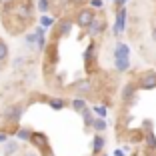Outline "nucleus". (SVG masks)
I'll return each instance as SVG.
<instances>
[{
  "label": "nucleus",
  "mask_w": 156,
  "mask_h": 156,
  "mask_svg": "<svg viewBox=\"0 0 156 156\" xmlns=\"http://www.w3.org/2000/svg\"><path fill=\"white\" fill-rule=\"evenodd\" d=\"M24 114V106L22 104H10L6 106L4 110H2V118H4V122L8 124H18L20 118H22Z\"/></svg>",
  "instance_id": "nucleus-1"
},
{
  "label": "nucleus",
  "mask_w": 156,
  "mask_h": 156,
  "mask_svg": "<svg viewBox=\"0 0 156 156\" xmlns=\"http://www.w3.org/2000/svg\"><path fill=\"white\" fill-rule=\"evenodd\" d=\"M94 18H96V12L92 8H82V10H78V14H76V24L82 30H88L90 24L94 22Z\"/></svg>",
  "instance_id": "nucleus-2"
},
{
  "label": "nucleus",
  "mask_w": 156,
  "mask_h": 156,
  "mask_svg": "<svg viewBox=\"0 0 156 156\" xmlns=\"http://www.w3.org/2000/svg\"><path fill=\"white\" fill-rule=\"evenodd\" d=\"M30 144L34 148H38V152H44L48 154L50 152V140L44 132H32V138H30Z\"/></svg>",
  "instance_id": "nucleus-3"
},
{
  "label": "nucleus",
  "mask_w": 156,
  "mask_h": 156,
  "mask_svg": "<svg viewBox=\"0 0 156 156\" xmlns=\"http://www.w3.org/2000/svg\"><path fill=\"white\" fill-rule=\"evenodd\" d=\"M138 86L142 88V90H152L156 88V72L154 70H146L138 76Z\"/></svg>",
  "instance_id": "nucleus-4"
},
{
  "label": "nucleus",
  "mask_w": 156,
  "mask_h": 156,
  "mask_svg": "<svg viewBox=\"0 0 156 156\" xmlns=\"http://www.w3.org/2000/svg\"><path fill=\"white\" fill-rule=\"evenodd\" d=\"M126 18H128V12H126V6L116 10V22H114V36L122 34L126 30Z\"/></svg>",
  "instance_id": "nucleus-5"
},
{
  "label": "nucleus",
  "mask_w": 156,
  "mask_h": 156,
  "mask_svg": "<svg viewBox=\"0 0 156 156\" xmlns=\"http://www.w3.org/2000/svg\"><path fill=\"white\" fill-rule=\"evenodd\" d=\"M72 26H74V20L62 18L58 24H56V38H66L70 32H72Z\"/></svg>",
  "instance_id": "nucleus-6"
},
{
  "label": "nucleus",
  "mask_w": 156,
  "mask_h": 156,
  "mask_svg": "<svg viewBox=\"0 0 156 156\" xmlns=\"http://www.w3.org/2000/svg\"><path fill=\"white\" fill-rule=\"evenodd\" d=\"M136 88H138V84H134V82H126L122 86V102L124 104H132L134 102V98H136Z\"/></svg>",
  "instance_id": "nucleus-7"
},
{
  "label": "nucleus",
  "mask_w": 156,
  "mask_h": 156,
  "mask_svg": "<svg viewBox=\"0 0 156 156\" xmlns=\"http://www.w3.org/2000/svg\"><path fill=\"white\" fill-rule=\"evenodd\" d=\"M104 28H106V22H104V18L96 16V18H94V22L90 24V28H88L86 32H88V36H90V38H96V36H100V34L104 32Z\"/></svg>",
  "instance_id": "nucleus-8"
},
{
  "label": "nucleus",
  "mask_w": 156,
  "mask_h": 156,
  "mask_svg": "<svg viewBox=\"0 0 156 156\" xmlns=\"http://www.w3.org/2000/svg\"><path fill=\"white\" fill-rule=\"evenodd\" d=\"M72 90L76 92V96H84V98H86L88 94L92 92V82H90V80H78V82L72 84Z\"/></svg>",
  "instance_id": "nucleus-9"
},
{
  "label": "nucleus",
  "mask_w": 156,
  "mask_h": 156,
  "mask_svg": "<svg viewBox=\"0 0 156 156\" xmlns=\"http://www.w3.org/2000/svg\"><path fill=\"white\" fill-rule=\"evenodd\" d=\"M130 56V46L124 42H116L114 46V60H128Z\"/></svg>",
  "instance_id": "nucleus-10"
},
{
  "label": "nucleus",
  "mask_w": 156,
  "mask_h": 156,
  "mask_svg": "<svg viewBox=\"0 0 156 156\" xmlns=\"http://www.w3.org/2000/svg\"><path fill=\"white\" fill-rule=\"evenodd\" d=\"M70 106H72V110H74V112L82 114V112L88 108V102H86V98H84V96H74L72 100H70Z\"/></svg>",
  "instance_id": "nucleus-11"
},
{
  "label": "nucleus",
  "mask_w": 156,
  "mask_h": 156,
  "mask_svg": "<svg viewBox=\"0 0 156 156\" xmlns=\"http://www.w3.org/2000/svg\"><path fill=\"white\" fill-rule=\"evenodd\" d=\"M144 146H146V150L150 152V154L156 152V134L152 132V130L144 132Z\"/></svg>",
  "instance_id": "nucleus-12"
},
{
  "label": "nucleus",
  "mask_w": 156,
  "mask_h": 156,
  "mask_svg": "<svg viewBox=\"0 0 156 156\" xmlns=\"http://www.w3.org/2000/svg\"><path fill=\"white\" fill-rule=\"evenodd\" d=\"M94 56H96V44H94V42H90V44L86 46V50H84V64H86L88 70H92L90 68V62L94 60Z\"/></svg>",
  "instance_id": "nucleus-13"
},
{
  "label": "nucleus",
  "mask_w": 156,
  "mask_h": 156,
  "mask_svg": "<svg viewBox=\"0 0 156 156\" xmlns=\"http://www.w3.org/2000/svg\"><path fill=\"white\" fill-rule=\"evenodd\" d=\"M104 144H106L104 136H102V134H96L94 140H92V154H100V152L104 150Z\"/></svg>",
  "instance_id": "nucleus-14"
},
{
  "label": "nucleus",
  "mask_w": 156,
  "mask_h": 156,
  "mask_svg": "<svg viewBox=\"0 0 156 156\" xmlns=\"http://www.w3.org/2000/svg\"><path fill=\"white\" fill-rule=\"evenodd\" d=\"M18 150H20V144H18V140H8V142L4 144V148H2L4 156H14V154H16Z\"/></svg>",
  "instance_id": "nucleus-15"
},
{
  "label": "nucleus",
  "mask_w": 156,
  "mask_h": 156,
  "mask_svg": "<svg viewBox=\"0 0 156 156\" xmlns=\"http://www.w3.org/2000/svg\"><path fill=\"white\" fill-rule=\"evenodd\" d=\"M32 132H34V130L26 128V126H20V128L16 130V138H18V140H22V142H30V138H32Z\"/></svg>",
  "instance_id": "nucleus-16"
},
{
  "label": "nucleus",
  "mask_w": 156,
  "mask_h": 156,
  "mask_svg": "<svg viewBox=\"0 0 156 156\" xmlns=\"http://www.w3.org/2000/svg\"><path fill=\"white\" fill-rule=\"evenodd\" d=\"M82 120H84V126H86V128H92V124H94V120H96L94 110H92V108H86V110L82 112Z\"/></svg>",
  "instance_id": "nucleus-17"
},
{
  "label": "nucleus",
  "mask_w": 156,
  "mask_h": 156,
  "mask_svg": "<svg viewBox=\"0 0 156 156\" xmlns=\"http://www.w3.org/2000/svg\"><path fill=\"white\" fill-rule=\"evenodd\" d=\"M50 6H52V0H36V10L42 16L50 12Z\"/></svg>",
  "instance_id": "nucleus-18"
},
{
  "label": "nucleus",
  "mask_w": 156,
  "mask_h": 156,
  "mask_svg": "<svg viewBox=\"0 0 156 156\" xmlns=\"http://www.w3.org/2000/svg\"><path fill=\"white\" fill-rule=\"evenodd\" d=\"M106 128H108L106 120H104V118H98V116H96V120H94V124H92V130H94L96 134H100V132H104Z\"/></svg>",
  "instance_id": "nucleus-19"
},
{
  "label": "nucleus",
  "mask_w": 156,
  "mask_h": 156,
  "mask_svg": "<svg viewBox=\"0 0 156 156\" xmlns=\"http://www.w3.org/2000/svg\"><path fill=\"white\" fill-rule=\"evenodd\" d=\"M64 106H66V98L56 96V98H52V100H50V108H52V110H62Z\"/></svg>",
  "instance_id": "nucleus-20"
},
{
  "label": "nucleus",
  "mask_w": 156,
  "mask_h": 156,
  "mask_svg": "<svg viewBox=\"0 0 156 156\" xmlns=\"http://www.w3.org/2000/svg\"><path fill=\"white\" fill-rule=\"evenodd\" d=\"M6 60H8V44L0 38V64H4Z\"/></svg>",
  "instance_id": "nucleus-21"
},
{
  "label": "nucleus",
  "mask_w": 156,
  "mask_h": 156,
  "mask_svg": "<svg viewBox=\"0 0 156 156\" xmlns=\"http://www.w3.org/2000/svg\"><path fill=\"white\" fill-rule=\"evenodd\" d=\"M114 68L118 72H126L130 68V60H114Z\"/></svg>",
  "instance_id": "nucleus-22"
},
{
  "label": "nucleus",
  "mask_w": 156,
  "mask_h": 156,
  "mask_svg": "<svg viewBox=\"0 0 156 156\" xmlns=\"http://www.w3.org/2000/svg\"><path fill=\"white\" fill-rule=\"evenodd\" d=\"M92 110H94V114H96L98 118H106V114H108V110H106V106H100V104H96L94 108H92Z\"/></svg>",
  "instance_id": "nucleus-23"
},
{
  "label": "nucleus",
  "mask_w": 156,
  "mask_h": 156,
  "mask_svg": "<svg viewBox=\"0 0 156 156\" xmlns=\"http://www.w3.org/2000/svg\"><path fill=\"white\" fill-rule=\"evenodd\" d=\"M52 24H54V18H52V16H48V14L40 16V26L42 28H48V26H52Z\"/></svg>",
  "instance_id": "nucleus-24"
},
{
  "label": "nucleus",
  "mask_w": 156,
  "mask_h": 156,
  "mask_svg": "<svg viewBox=\"0 0 156 156\" xmlns=\"http://www.w3.org/2000/svg\"><path fill=\"white\" fill-rule=\"evenodd\" d=\"M24 64H26V58H24V56H16V58L12 60V68H22Z\"/></svg>",
  "instance_id": "nucleus-25"
},
{
  "label": "nucleus",
  "mask_w": 156,
  "mask_h": 156,
  "mask_svg": "<svg viewBox=\"0 0 156 156\" xmlns=\"http://www.w3.org/2000/svg\"><path fill=\"white\" fill-rule=\"evenodd\" d=\"M102 6H104L102 0H90V8L92 10H102Z\"/></svg>",
  "instance_id": "nucleus-26"
},
{
  "label": "nucleus",
  "mask_w": 156,
  "mask_h": 156,
  "mask_svg": "<svg viewBox=\"0 0 156 156\" xmlns=\"http://www.w3.org/2000/svg\"><path fill=\"white\" fill-rule=\"evenodd\" d=\"M44 48H46V38L40 36L38 38V50H44Z\"/></svg>",
  "instance_id": "nucleus-27"
},
{
  "label": "nucleus",
  "mask_w": 156,
  "mask_h": 156,
  "mask_svg": "<svg viewBox=\"0 0 156 156\" xmlns=\"http://www.w3.org/2000/svg\"><path fill=\"white\" fill-rule=\"evenodd\" d=\"M12 2H14V0H0V6H2V8H10Z\"/></svg>",
  "instance_id": "nucleus-28"
},
{
  "label": "nucleus",
  "mask_w": 156,
  "mask_h": 156,
  "mask_svg": "<svg viewBox=\"0 0 156 156\" xmlns=\"http://www.w3.org/2000/svg\"><path fill=\"white\" fill-rule=\"evenodd\" d=\"M22 156H40V152H36V150H26Z\"/></svg>",
  "instance_id": "nucleus-29"
},
{
  "label": "nucleus",
  "mask_w": 156,
  "mask_h": 156,
  "mask_svg": "<svg viewBox=\"0 0 156 156\" xmlns=\"http://www.w3.org/2000/svg\"><path fill=\"white\" fill-rule=\"evenodd\" d=\"M2 142H4V144L8 142V134H6V132H4V134H0V144H2Z\"/></svg>",
  "instance_id": "nucleus-30"
},
{
  "label": "nucleus",
  "mask_w": 156,
  "mask_h": 156,
  "mask_svg": "<svg viewBox=\"0 0 156 156\" xmlns=\"http://www.w3.org/2000/svg\"><path fill=\"white\" fill-rule=\"evenodd\" d=\"M114 156H124V152H122V150H116V152H114Z\"/></svg>",
  "instance_id": "nucleus-31"
},
{
  "label": "nucleus",
  "mask_w": 156,
  "mask_h": 156,
  "mask_svg": "<svg viewBox=\"0 0 156 156\" xmlns=\"http://www.w3.org/2000/svg\"><path fill=\"white\" fill-rule=\"evenodd\" d=\"M152 40L156 42V28H154V30H152Z\"/></svg>",
  "instance_id": "nucleus-32"
},
{
  "label": "nucleus",
  "mask_w": 156,
  "mask_h": 156,
  "mask_svg": "<svg viewBox=\"0 0 156 156\" xmlns=\"http://www.w3.org/2000/svg\"><path fill=\"white\" fill-rule=\"evenodd\" d=\"M150 156H156V152H154V154H150Z\"/></svg>",
  "instance_id": "nucleus-33"
},
{
  "label": "nucleus",
  "mask_w": 156,
  "mask_h": 156,
  "mask_svg": "<svg viewBox=\"0 0 156 156\" xmlns=\"http://www.w3.org/2000/svg\"><path fill=\"white\" fill-rule=\"evenodd\" d=\"M0 70H2V64H0Z\"/></svg>",
  "instance_id": "nucleus-34"
},
{
  "label": "nucleus",
  "mask_w": 156,
  "mask_h": 156,
  "mask_svg": "<svg viewBox=\"0 0 156 156\" xmlns=\"http://www.w3.org/2000/svg\"><path fill=\"white\" fill-rule=\"evenodd\" d=\"M114 2H116V0H114Z\"/></svg>",
  "instance_id": "nucleus-35"
},
{
  "label": "nucleus",
  "mask_w": 156,
  "mask_h": 156,
  "mask_svg": "<svg viewBox=\"0 0 156 156\" xmlns=\"http://www.w3.org/2000/svg\"><path fill=\"white\" fill-rule=\"evenodd\" d=\"M104 156H106V154H104Z\"/></svg>",
  "instance_id": "nucleus-36"
}]
</instances>
